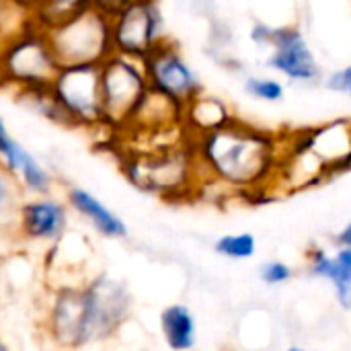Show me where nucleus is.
<instances>
[{
    "label": "nucleus",
    "instance_id": "4be33fe9",
    "mask_svg": "<svg viewBox=\"0 0 351 351\" xmlns=\"http://www.w3.org/2000/svg\"><path fill=\"white\" fill-rule=\"evenodd\" d=\"M245 90L261 101H280L284 97V86L271 78H249Z\"/></svg>",
    "mask_w": 351,
    "mask_h": 351
},
{
    "label": "nucleus",
    "instance_id": "ddd939ff",
    "mask_svg": "<svg viewBox=\"0 0 351 351\" xmlns=\"http://www.w3.org/2000/svg\"><path fill=\"white\" fill-rule=\"evenodd\" d=\"M0 152H2L6 175L19 179V183L27 193H31L33 197L49 195L53 185L49 171L43 169L39 160L33 154H29L14 138H10L4 125L0 128Z\"/></svg>",
    "mask_w": 351,
    "mask_h": 351
},
{
    "label": "nucleus",
    "instance_id": "39448f33",
    "mask_svg": "<svg viewBox=\"0 0 351 351\" xmlns=\"http://www.w3.org/2000/svg\"><path fill=\"white\" fill-rule=\"evenodd\" d=\"M51 93L66 123L97 125L105 121L101 66L62 68L51 84Z\"/></svg>",
    "mask_w": 351,
    "mask_h": 351
},
{
    "label": "nucleus",
    "instance_id": "dca6fc26",
    "mask_svg": "<svg viewBox=\"0 0 351 351\" xmlns=\"http://www.w3.org/2000/svg\"><path fill=\"white\" fill-rule=\"evenodd\" d=\"M183 121L193 132L204 136V134H210V132L220 130L222 125L230 123L232 117L228 115V109L224 107V103H220L218 99L197 95L189 105H185Z\"/></svg>",
    "mask_w": 351,
    "mask_h": 351
},
{
    "label": "nucleus",
    "instance_id": "1a4fd4ad",
    "mask_svg": "<svg viewBox=\"0 0 351 351\" xmlns=\"http://www.w3.org/2000/svg\"><path fill=\"white\" fill-rule=\"evenodd\" d=\"M152 88L173 97L183 107L199 95V82L173 43L160 39L142 60Z\"/></svg>",
    "mask_w": 351,
    "mask_h": 351
},
{
    "label": "nucleus",
    "instance_id": "bb28decb",
    "mask_svg": "<svg viewBox=\"0 0 351 351\" xmlns=\"http://www.w3.org/2000/svg\"><path fill=\"white\" fill-rule=\"evenodd\" d=\"M286 351H306L304 348H298V346H292V348H288Z\"/></svg>",
    "mask_w": 351,
    "mask_h": 351
},
{
    "label": "nucleus",
    "instance_id": "5701e85b",
    "mask_svg": "<svg viewBox=\"0 0 351 351\" xmlns=\"http://www.w3.org/2000/svg\"><path fill=\"white\" fill-rule=\"evenodd\" d=\"M130 2L132 0H90V6L97 8V10H101L103 14H107L113 21Z\"/></svg>",
    "mask_w": 351,
    "mask_h": 351
},
{
    "label": "nucleus",
    "instance_id": "aec40b11",
    "mask_svg": "<svg viewBox=\"0 0 351 351\" xmlns=\"http://www.w3.org/2000/svg\"><path fill=\"white\" fill-rule=\"evenodd\" d=\"M306 269L313 278L329 282L333 276V269H335V253L329 255L321 247H311L306 251Z\"/></svg>",
    "mask_w": 351,
    "mask_h": 351
},
{
    "label": "nucleus",
    "instance_id": "423d86ee",
    "mask_svg": "<svg viewBox=\"0 0 351 351\" xmlns=\"http://www.w3.org/2000/svg\"><path fill=\"white\" fill-rule=\"evenodd\" d=\"M84 294L93 343L111 339L132 315V294L128 286L107 274H101L84 286Z\"/></svg>",
    "mask_w": 351,
    "mask_h": 351
},
{
    "label": "nucleus",
    "instance_id": "a878e982",
    "mask_svg": "<svg viewBox=\"0 0 351 351\" xmlns=\"http://www.w3.org/2000/svg\"><path fill=\"white\" fill-rule=\"evenodd\" d=\"M16 2H21V4L25 6V8H29V10L33 12V10H35V8H37V6H39V4H41L43 0H16Z\"/></svg>",
    "mask_w": 351,
    "mask_h": 351
},
{
    "label": "nucleus",
    "instance_id": "f257e3e1",
    "mask_svg": "<svg viewBox=\"0 0 351 351\" xmlns=\"http://www.w3.org/2000/svg\"><path fill=\"white\" fill-rule=\"evenodd\" d=\"M197 160L212 177L230 187H257L276 165V142L269 134L232 119L199 136Z\"/></svg>",
    "mask_w": 351,
    "mask_h": 351
},
{
    "label": "nucleus",
    "instance_id": "6ab92c4d",
    "mask_svg": "<svg viewBox=\"0 0 351 351\" xmlns=\"http://www.w3.org/2000/svg\"><path fill=\"white\" fill-rule=\"evenodd\" d=\"M335 290V298L341 308H351V249L335 251V269L329 280Z\"/></svg>",
    "mask_w": 351,
    "mask_h": 351
},
{
    "label": "nucleus",
    "instance_id": "9d476101",
    "mask_svg": "<svg viewBox=\"0 0 351 351\" xmlns=\"http://www.w3.org/2000/svg\"><path fill=\"white\" fill-rule=\"evenodd\" d=\"M253 37L259 43L274 45L269 66L294 80H313L319 74L317 60L311 53L302 33L298 29H269L257 25Z\"/></svg>",
    "mask_w": 351,
    "mask_h": 351
},
{
    "label": "nucleus",
    "instance_id": "f3484780",
    "mask_svg": "<svg viewBox=\"0 0 351 351\" xmlns=\"http://www.w3.org/2000/svg\"><path fill=\"white\" fill-rule=\"evenodd\" d=\"M90 6V0H43L35 10L31 21L39 29L58 27Z\"/></svg>",
    "mask_w": 351,
    "mask_h": 351
},
{
    "label": "nucleus",
    "instance_id": "a211bd4d",
    "mask_svg": "<svg viewBox=\"0 0 351 351\" xmlns=\"http://www.w3.org/2000/svg\"><path fill=\"white\" fill-rule=\"evenodd\" d=\"M214 251L220 257L232 259V261H245L253 259L257 253V239L251 232H228L218 237L214 243Z\"/></svg>",
    "mask_w": 351,
    "mask_h": 351
},
{
    "label": "nucleus",
    "instance_id": "9b49d317",
    "mask_svg": "<svg viewBox=\"0 0 351 351\" xmlns=\"http://www.w3.org/2000/svg\"><path fill=\"white\" fill-rule=\"evenodd\" d=\"M68 204L51 195L23 202L16 210V232L29 243H56L68 226Z\"/></svg>",
    "mask_w": 351,
    "mask_h": 351
},
{
    "label": "nucleus",
    "instance_id": "393cba45",
    "mask_svg": "<svg viewBox=\"0 0 351 351\" xmlns=\"http://www.w3.org/2000/svg\"><path fill=\"white\" fill-rule=\"evenodd\" d=\"M335 243L339 249H351V222H348L335 237Z\"/></svg>",
    "mask_w": 351,
    "mask_h": 351
},
{
    "label": "nucleus",
    "instance_id": "0eeeda50",
    "mask_svg": "<svg viewBox=\"0 0 351 351\" xmlns=\"http://www.w3.org/2000/svg\"><path fill=\"white\" fill-rule=\"evenodd\" d=\"M47 335L62 350L93 346L84 286H64L56 292L47 313Z\"/></svg>",
    "mask_w": 351,
    "mask_h": 351
},
{
    "label": "nucleus",
    "instance_id": "4468645a",
    "mask_svg": "<svg viewBox=\"0 0 351 351\" xmlns=\"http://www.w3.org/2000/svg\"><path fill=\"white\" fill-rule=\"evenodd\" d=\"M66 202L70 210H74L80 218H84L101 237L105 239H125L128 224L125 220L107 208L95 193L82 187H70L66 193Z\"/></svg>",
    "mask_w": 351,
    "mask_h": 351
},
{
    "label": "nucleus",
    "instance_id": "6e6552de",
    "mask_svg": "<svg viewBox=\"0 0 351 351\" xmlns=\"http://www.w3.org/2000/svg\"><path fill=\"white\" fill-rule=\"evenodd\" d=\"M160 12L154 0H132L113 19V45L115 53L144 60L152 47L162 39Z\"/></svg>",
    "mask_w": 351,
    "mask_h": 351
},
{
    "label": "nucleus",
    "instance_id": "412c9836",
    "mask_svg": "<svg viewBox=\"0 0 351 351\" xmlns=\"http://www.w3.org/2000/svg\"><path fill=\"white\" fill-rule=\"evenodd\" d=\"M259 278L263 284L267 286H284L288 284L292 278H294V267L286 261H280V259H274V261H267L261 265L259 269Z\"/></svg>",
    "mask_w": 351,
    "mask_h": 351
},
{
    "label": "nucleus",
    "instance_id": "f8f14e48",
    "mask_svg": "<svg viewBox=\"0 0 351 351\" xmlns=\"http://www.w3.org/2000/svg\"><path fill=\"white\" fill-rule=\"evenodd\" d=\"M130 179L146 191L179 189L189 175V158L179 150H162L132 162Z\"/></svg>",
    "mask_w": 351,
    "mask_h": 351
},
{
    "label": "nucleus",
    "instance_id": "f03ea898",
    "mask_svg": "<svg viewBox=\"0 0 351 351\" xmlns=\"http://www.w3.org/2000/svg\"><path fill=\"white\" fill-rule=\"evenodd\" d=\"M43 31L60 68L101 66L115 56L113 21L93 6L74 19Z\"/></svg>",
    "mask_w": 351,
    "mask_h": 351
},
{
    "label": "nucleus",
    "instance_id": "7ed1b4c3",
    "mask_svg": "<svg viewBox=\"0 0 351 351\" xmlns=\"http://www.w3.org/2000/svg\"><path fill=\"white\" fill-rule=\"evenodd\" d=\"M60 70L62 68L45 37V31L39 29L33 21L31 27L23 29L12 39L4 41V49H2L4 82H12L23 90L51 88Z\"/></svg>",
    "mask_w": 351,
    "mask_h": 351
},
{
    "label": "nucleus",
    "instance_id": "b1692460",
    "mask_svg": "<svg viewBox=\"0 0 351 351\" xmlns=\"http://www.w3.org/2000/svg\"><path fill=\"white\" fill-rule=\"evenodd\" d=\"M327 86H329L331 90L348 93V95H351V66L343 68V70H339V72H335V74L329 78Z\"/></svg>",
    "mask_w": 351,
    "mask_h": 351
},
{
    "label": "nucleus",
    "instance_id": "20e7f679",
    "mask_svg": "<svg viewBox=\"0 0 351 351\" xmlns=\"http://www.w3.org/2000/svg\"><path fill=\"white\" fill-rule=\"evenodd\" d=\"M101 88L105 121L111 125H125L132 121L150 82L144 64H136L134 58L115 53L101 64Z\"/></svg>",
    "mask_w": 351,
    "mask_h": 351
},
{
    "label": "nucleus",
    "instance_id": "2eb2a0df",
    "mask_svg": "<svg viewBox=\"0 0 351 351\" xmlns=\"http://www.w3.org/2000/svg\"><path fill=\"white\" fill-rule=\"evenodd\" d=\"M160 335L171 351H191L197 343V323L189 306L177 302L160 313Z\"/></svg>",
    "mask_w": 351,
    "mask_h": 351
}]
</instances>
